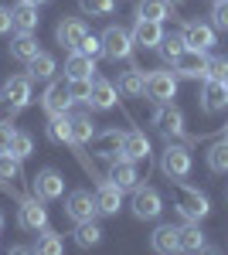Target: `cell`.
Returning a JSON list of instances; mask_svg holds the SVG:
<instances>
[{
	"label": "cell",
	"instance_id": "4fadbf2b",
	"mask_svg": "<svg viewBox=\"0 0 228 255\" xmlns=\"http://www.w3.org/2000/svg\"><path fill=\"white\" fill-rule=\"evenodd\" d=\"M55 38L61 48H68V51H78V44L89 38V24L82 17H65L61 24L55 27Z\"/></svg>",
	"mask_w": 228,
	"mask_h": 255
},
{
	"label": "cell",
	"instance_id": "ab89813d",
	"mask_svg": "<svg viewBox=\"0 0 228 255\" xmlns=\"http://www.w3.org/2000/svg\"><path fill=\"white\" fill-rule=\"evenodd\" d=\"M208 79H228V58H208Z\"/></svg>",
	"mask_w": 228,
	"mask_h": 255
},
{
	"label": "cell",
	"instance_id": "d4e9b609",
	"mask_svg": "<svg viewBox=\"0 0 228 255\" xmlns=\"http://www.w3.org/2000/svg\"><path fill=\"white\" fill-rule=\"evenodd\" d=\"M95 72V58L85 51H72L65 58V79H92Z\"/></svg>",
	"mask_w": 228,
	"mask_h": 255
},
{
	"label": "cell",
	"instance_id": "277c9868",
	"mask_svg": "<svg viewBox=\"0 0 228 255\" xmlns=\"http://www.w3.org/2000/svg\"><path fill=\"white\" fill-rule=\"evenodd\" d=\"M150 123L157 126V133H164L167 139L174 136H184V113L174 106V102H157Z\"/></svg>",
	"mask_w": 228,
	"mask_h": 255
},
{
	"label": "cell",
	"instance_id": "603a6c76",
	"mask_svg": "<svg viewBox=\"0 0 228 255\" xmlns=\"http://www.w3.org/2000/svg\"><path fill=\"white\" fill-rule=\"evenodd\" d=\"M123 157L126 160H150V139L143 136L140 129H130V133H123Z\"/></svg>",
	"mask_w": 228,
	"mask_h": 255
},
{
	"label": "cell",
	"instance_id": "ee69618b",
	"mask_svg": "<svg viewBox=\"0 0 228 255\" xmlns=\"http://www.w3.org/2000/svg\"><path fill=\"white\" fill-rule=\"evenodd\" d=\"M10 31H14V17H10V7H3V3H0V38H3V34H10Z\"/></svg>",
	"mask_w": 228,
	"mask_h": 255
},
{
	"label": "cell",
	"instance_id": "f35d334b",
	"mask_svg": "<svg viewBox=\"0 0 228 255\" xmlns=\"http://www.w3.org/2000/svg\"><path fill=\"white\" fill-rule=\"evenodd\" d=\"M68 89H72V99H75V102H89L92 79H68Z\"/></svg>",
	"mask_w": 228,
	"mask_h": 255
},
{
	"label": "cell",
	"instance_id": "5bb4252c",
	"mask_svg": "<svg viewBox=\"0 0 228 255\" xmlns=\"http://www.w3.org/2000/svg\"><path fill=\"white\" fill-rule=\"evenodd\" d=\"M181 34H184V44H188V48H194V51H211V48L218 44L215 27H211V24H201V20H188Z\"/></svg>",
	"mask_w": 228,
	"mask_h": 255
},
{
	"label": "cell",
	"instance_id": "ba28073f",
	"mask_svg": "<svg viewBox=\"0 0 228 255\" xmlns=\"http://www.w3.org/2000/svg\"><path fill=\"white\" fill-rule=\"evenodd\" d=\"M72 89H68V79H51L48 82V89H44V96H41V106H44V113L48 116H58V113H68L72 109Z\"/></svg>",
	"mask_w": 228,
	"mask_h": 255
},
{
	"label": "cell",
	"instance_id": "7bdbcfd3",
	"mask_svg": "<svg viewBox=\"0 0 228 255\" xmlns=\"http://www.w3.org/2000/svg\"><path fill=\"white\" fill-rule=\"evenodd\" d=\"M14 126L10 123H0V153H10V139H14Z\"/></svg>",
	"mask_w": 228,
	"mask_h": 255
},
{
	"label": "cell",
	"instance_id": "30bf717a",
	"mask_svg": "<svg viewBox=\"0 0 228 255\" xmlns=\"http://www.w3.org/2000/svg\"><path fill=\"white\" fill-rule=\"evenodd\" d=\"M147 96L153 102H171L177 96V75L164 72V68H153L150 75H147Z\"/></svg>",
	"mask_w": 228,
	"mask_h": 255
},
{
	"label": "cell",
	"instance_id": "836d02e7",
	"mask_svg": "<svg viewBox=\"0 0 228 255\" xmlns=\"http://www.w3.org/2000/svg\"><path fill=\"white\" fill-rule=\"evenodd\" d=\"M31 252H41V255H61V252H65V245H61L58 232H51V228H41V232H38V242L31 245Z\"/></svg>",
	"mask_w": 228,
	"mask_h": 255
},
{
	"label": "cell",
	"instance_id": "7a4b0ae2",
	"mask_svg": "<svg viewBox=\"0 0 228 255\" xmlns=\"http://www.w3.org/2000/svg\"><path fill=\"white\" fill-rule=\"evenodd\" d=\"M133 51H136L133 31H126L119 24H109L102 31V55L109 61H126V58H133Z\"/></svg>",
	"mask_w": 228,
	"mask_h": 255
},
{
	"label": "cell",
	"instance_id": "bcb514c9",
	"mask_svg": "<svg viewBox=\"0 0 228 255\" xmlns=\"http://www.w3.org/2000/svg\"><path fill=\"white\" fill-rule=\"evenodd\" d=\"M167 3H184V0H167Z\"/></svg>",
	"mask_w": 228,
	"mask_h": 255
},
{
	"label": "cell",
	"instance_id": "cb8c5ba5",
	"mask_svg": "<svg viewBox=\"0 0 228 255\" xmlns=\"http://www.w3.org/2000/svg\"><path fill=\"white\" fill-rule=\"evenodd\" d=\"M41 48H38V38H34V31H17L14 34V41H10V58H17V61H27L38 55Z\"/></svg>",
	"mask_w": 228,
	"mask_h": 255
},
{
	"label": "cell",
	"instance_id": "f546056e",
	"mask_svg": "<svg viewBox=\"0 0 228 255\" xmlns=\"http://www.w3.org/2000/svg\"><path fill=\"white\" fill-rule=\"evenodd\" d=\"M136 17H143V20H164L171 17V3L167 0H140L136 3Z\"/></svg>",
	"mask_w": 228,
	"mask_h": 255
},
{
	"label": "cell",
	"instance_id": "4dcf8cb0",
	"mask_svg": "<svg viewBox=\"0 0 228 255\" xmlns=\"http://www.w3.org/2000/svg\"><path fill=\"white\" fill-rule=\"evenodd\" d=\"M102 242V228L95 221H75V245L78 249H95Z\"/></svg>",
	"mask_w": 228,
	"mask_h": 255
},
{
	"label": "cell",
	"instance_id": "7402d4cb",
	"mask_svg": "<svg viewBox=\"0 0 228 255\" xmlns=\"http://www.w3.org/2000/svg\"><path fill=\"white\" fill-rule=\"evenodd\" d=\"M95 204H99V215H119L123 191L116 187L113 180H102V184H99V191H95Z\"/></svg>",
	"mask_w": 228,
	"mask_h": 255
},
{
	"label": "cell",
	"instance_id": "e0dca14e",
	"mask_svg": "<svg viewBox=\"0 0 228 255\" xmlns=\"http://www.w3.org/2000/svg\"><path fill=\"white\" fill-rule=\"evenodd\" d=\"M116 99H119V92H116L113 82L92 79V89H89V102H85V106H92L95 113H109V109L116 106Z\"/></svg>",
	"mask_w": 228,
	"mask_h": 255
},
{
	"label": "cell",
	"instance_id": "7c38bea8",
	"mask_svg": "<svg viewBox=\"0 0 228 255\" xmlns=\"http://www.w3.org/2000/svg\"><path fill=\"white\" fill-rule=\"evenodd\" d=\"M31 187H34V194H38L41 201H58V197L65 194V177L58 174V170H51V167H44V170L34 174Z\"/></svg>",
	"mask_w": 228,
	"mask_h": 255
},
{
	"label": "cell",
	"instance_id": "ac0fdd59",
	"mask_svg": "<svg viewBox=\"0 0 228 255\" xmlns=\"http://www.w3.org/2000/svg\"><path fill=\"white\" fill-rule=\"evenodd\" d=\"M89 146H92L99 157L116 160V157H123V133H119V129H102V133H95V136H92Z\"/></svg>",
	"mask_w": 228,
	"mask_h": 255
},
{
	"label": "cell",
	"instance_id": "60d3db41",
	"mask_svg": "<svg viewBox=\"0 0 228 255\" xmlns=\"http://www.w3.org/2000/svg\"><path fill=\"white\" fill-rule=\"evenodd\" d=\"M211 17H215V27L228 31V0H215V10H211Z\"/></svg>",
	"mask_w": 228,
	"mask_h": 255
},
{
	"label": "cell",
	"instance_id": "d6986e66",
	"mask_svg": "<svg viewBox=\"0 0 228 255\" xmlns=\"http://www.w3.org/2000/svg\"><path fill=\"white\" fill-rule=\"evenodd\" d=\"M133 41H136V48H157L160 41H164V27H160V20H143V17H136L133 24Z\"/></svg>",
	"mask_w": 228,
	"mask_h": 255
},
{
	"label": "cell",
	"instance_id": "74e56055",
	"mask_svg": "<svg viewBox=\"0 0 228 255\" xmlns=\"http://www.w3.org/2000/svg\"><path fill=\"white\" fill-rule=\"evenodd\" d=\"M0 180H20V160L0 153Z\"/></svg>",
	"mask_w": 228,
	"mask_h": 255
},
{
	"label": "cell",
	"instance_id": "1f68e13d",
	"mask_svg": "<svg viewBox=\"0 0 228 255\" xmlns=\"http://www.w3.org/2000/svg\"><path fill=\"white\" fill-rule=\"evenodd\" d=\"M48 139L51 143H72V119L68 113H58L48 119Z\"/></svg>",
	"mask_w": 228,
	"mask_h": 255
},
{
	"label": "cell",
	"instance_id": "681fc988",
	"mask_svg": "<svg viewBox=\"0 0 228 255\" xmlns=\"http://www.w3.org/2000/svg\"><path fill=\"white\" fill-rule=\"evenodd\" d=\"M225 85H228V79H225Z\"/></svg>",
	"mask_w": 228,
	"mask_h": 255
},
{
	"label": "cell",
	"instance_id": "ffe728a7",
	"mask_svg": "<svg viewBox=\"0 0 228 255\" xmlns=\"http://www.w3.org/2000/svg\"><path fill=\"white\" fill-rule=\"evenodd\" d=\"M177 249H181V252H205V249H208V238H205V232H201L198 221L181 225V232H177Z\"/></svg>",
	"mask_w": 228,
	"mask_h": 255
},
{
	"label": "cell",
	"instance_id": "8fae6325",
	"mask_svg": "<svg viewBox=\"0 0 228 255\" xmlns=\"http://www.w3.org/2000/svg\"><path fill=\"white\" fill-rule=\"evenodd\" d=\"M65 215L72 218V221H95V215H99L95 194H89V191H72V194L65 197Z\"/></svg>",
	"mask_w": 228,
	"mask_h": 255
},
{
	"label": "cell",
	"instance_id": "e575fe53",
	"mask_svg": "<svg viewBox=\"0 0 228 255\" xmlns=\"http://www.w3.org/2000/svg\"><path fill=\"white\" fill-rule=\"evenodd\" d=\"M157 51L164 55V61L167 65H174V61L181 58L184 51H188V44H184V34H164V41L157 44Z\"/></svg>",
	"mask_w": 228,
	"mask_h": 255
},
{
	"label": "cell",
	"instance_id": "d590c367",
	"mask_svg": "<svg viewBox=\"0 0 228 255\" xmlns=\"http://www.w3.org/2000/svg\"><path fill=\"white\" fill-rule=\"evenodd\" d=\"M85 17H109L116 10V0H78Z\"/></svg>",
	"mask_w": 228,
	"mask_h": 255
},
{
	"label": "cell",
	"instance_id": "f1b7e54d",
	"mask_svg": "<svg viewBox=\"0 0 228 255\" xmlns=\"http://www.w3.org/2000/svg\"><path fill=\"white\" fill-rule=\"evenodd\" d=\"M119 92L126 96H147V72L143 68H130L119 75Z\"/></svg>",
	"mask_w": 228,
	"mask_h": 255
},
{
	"label": "cell",
	"instance_id": "9c48e42d",
	"mask_svg": "<svg viewBox=\"0 0 228 255\" xmlns=\"http://www.w3.org/2000/svg\"><path fill=\"white\" fill-rule=\"evenodd\" d=\"M174 75L177 79H208V51L188 48L181 58L174 61Z\"/></svg>",
	"mask_w": 228,
	"mask_h": 255
},
{
	"label": "cell",
	"instance_id": "8d00e7d4",
	"mask_svg": "<svg viewBox=\"0 0 228 255\" xmlns=\"http://www.w3.org/2000/svg\"><path fill=\"white\" fill-rule=\"evenodd\" d=\"M31 153H34V139H31V133H24V129H17V133H14V139H10V157L27 160Z\"/></svg>",
	"mask_w": 228,
	"mask_h": 255
},
{
	"label": "cell",
	"instance_id": "44dd1931",
	"mask_svg": "<svg viewBox=\"0 0 228 255\" xmlns=\"http://www.w3.org/2000/svg\"><path fill=\"white\" fill-rule=\"evenodd\" d=\"M177 232H181V225H157L153 235H150V249L160 252V255L181 252V249H177Z\"/></svg>",
	"mask_w": 228,
	"mask_h": 255
},
{
	"label": "cell",
	"instance_id": "9a60e30c",
	"mask_svg": "<svg viewBox=\"0 0 228 255\" xmlns=\"http://www.w3.org/2000/svg\"><path fill=\"white\" fill-rule=\"evenodd\" d=\"M201 109L215 116V113H222L228 109V85L218 79H205V89H201Z\"/></svg>",
	"mask_w": 228,
	"mask_h": 255
},
{
	"label": "cell",
	"instance_id": "8992f818",
	"mask_svg": "<svg viewBox=\"0 0 228 255\" xmlns=\"http://www.w3.org/2000/svg\"><path fill=\"white\" fill-rule=\"evenodd\" d=\"M130 208H133V215L140 218V221H153V218H160V211H164V197H160L157 187H140V184H136Z\"/></svg>",
	"mask_w": 228,
	"mask_h": 255
},
{
	"label": "cell",
	"instance_id": "52a82bcc",
	"mask_svg": "<svg viewBox=\"0 0 228 255\" xmlns=\"http://www.w3.org/2000/svg\"><path fill=\"white\" fill-rule=\"evenodd\" d=\"M0 96H3V106L10 109V113H20V109H27L31 106V75H14V79L3 82V89H0Z\"/></svg>",
	"mask_w": 228,
	"mask_h": 255
},
{
	"label": "cell",
	"instance_id": "b9f144b4",
	"mask_svg": "<svg viewBox=\"0 0 228 255\" xmlns=\"http://www.w3.org/2000/svg\"><path fill=\"white\" fill-rule=\"evenodd\" d=\"M78 51H85V55L99 58V55H102V38H92V34H89V38H85L82 44H78Z\"/></svg>",
	"mask_w": 228,
	"mask_h": 255
},
{
	"label": "cell",
	"instance_id": "6da1fadb",
	"mask_svg": "<svg viewBox=\"0 0 228 255\" xmlns=\"http://www.w3.org/2000/svg\"><path fill=\"white\" fill-rule=\"evenodd\" d=\"M174 208H177V215L184 218V221H201V218L211 211V201H208V194H201L198 187H188V184L177 180V184H174Z\"/></svg>",
	"mask_w": 228,
	"mask_h": 255
},
{
	"label": "cell",
	"instance_id": "484cf974",
	"mask_svg": "<svg viewBox=\"0 0 228 255\" xmlns=\"http://www.w3.org/2000/svg\"><path fill=\"white\" fill-rule=\"evenodd\" d=\"M10 17H14V31H38V7L34 3H24L17 0L14 7H10Z\"/></svg>",
	"mask_w": 228,
	"mask_h": 255
},
{
	"label": "cell",
	"instance_id": "4316f807",
	"mask_svg": "<svg viewBox=\"0 0 228 255\" xmlns=\"http://www.w3.org/2000/svg\"><path fill=\"white\" fill-rule=\"evenodd\" d=\"M72 119V146H82V143H92L95 136V123L89 113H75V116H68Z\"/></svg>",
	"mask_w": 228,
	"mask_h": 255
},
{
	"label": "cell",
	"instance_id": "7dc6e473",
	"mask_svg": "<svg viewBox=\"0 0 228 255\" xmlns=\"http://www.w3.org/2000/svg\"><path fill=\"white\" fill-rule=\"evenodd\" d=\"M0 228H3V215H0Z\"/></svg>",
	"mask_w": 228,
	"mask_h": 255
},
{
	"label": "cell",
	"instance_id": "5b68a950",
	"mask_svg": "<svg viewBox=\"0 0 228 255\" xmlns=\"http://www.w3.org/2000/svg\"><path fill=\"white\" fill-rule=\"evenodd\" d=\"M17 225L24 232H41L48 228V208L41 204V197H17Z\"/></svg>",
	"mask_w": 228,
	"mask_h": 255
},
{
	"label": "cell",
	"instance_id": "d6a6232c",
	"mask_svg": "<svg viewBox=\"0 0 228 255\" xmlns=\"http://www.w3.org/2000/svg\"><path fill=\"white\" fill-rule=\"evenodd\" d=\"M208 170L211 174H228V139L225 136L208 146Z\"/></svg>",
	"mask_w": 228,
	"mask_h": 255
},
{
	"label": "cell",
	"instance_id": "2e32d148",
	"mask_svg": "<svg viewBox=\"0 0 228 255\" xmlns=\"http://www.w3.org/2000/svg\"><path fill=\"white\" fill-rule=\"evenodd\" d=\"M106 180H113L119 191H133L136 184H140V170H136V160H126V157H116L113 167H109V177Z\"/></svg>",
	"mask_w": 228,
	"mask_h": 255
},
{
	"label": "cell",
	"instance_id": "83f0119b",
	"mask_svg": "<svg viewBox=\"0 0 228 255\" xmlns=\"http://www.w3.org/2000/svg\"><path fill=\"white\" fill-rule=\"evenodd\" d=\"M55 58H51V55H48V51H38V55H34V58L27 61V75H31V79H38V82H51L55 79Z\"/></svg>",
	"mask_w": 228,
	"mask_h": 255
},
{
	"label": "cell",
	"instance_id": "3957f363",
	"mask_svg": "<svg viewBox=\"0 0 228 255\" xmlns=\"http://www.w3.org/2000/svg\"><path fill=\"white\" fill-rule=\"evenodd\" d=\"M191 167H194V160H191V150L188 146H181V143H167V150L160 153V170L167 180H184L191 174Z\"/></svg>",
	"mask_w": 228,
	"mask_h": 255
},
{
	"label": "cell",
	"instance_id": "c3c4849f",
	"mask_svg": "<svg viewBox=\"0 0 228 255\" xmlns=\"http://www.w3.org/2000/svg\"><path fill=\"white\" fill-rule=\"evenodd\" d=\"M225 139H228V126H225Z\"/></svg>",
	"mask_w": 228,
	"mask_h": 255
},
{
	"label": "cell",
	"instance_id": "f6af8a7d",
	"mask_svg": "<svg viewBox=\"0 0 228 255\" xmlns=\"http://www.w3.org/2000/svg\"><path fill=\"white\" fill-rule=\"evenodd\" d=\"M24 3H34V7H41V3H48V0H24Z\"/></svg>",
	"mask_w": 228,
	"mask_h": 255
}]
</instances>
